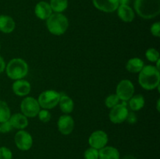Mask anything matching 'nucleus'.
Masks as SVG:
<instances>
[{"label":"nucleus","mask_w":160,"mask_h":159,"mask_svg":"<svg viewBox=\"0 0 160 159\" xmlns=\"http://www.w3.org/2000/svg\"><path fill=\"white\" fill-rule=\"evenodd\" d=\"M159 70L154 65H145L139 73V84L145 90H153L159 87Z\"/></svg>","instance_id":"f257e3e1"},{"label":"nucleus","mask_w":160,"mask_h":159,"mask_svg":"<svg viewBox=\"0 0 160 159\" xmlns=\"http://www.w3.org/2000/svg\"><path fill=\"white\" fill-rule=\"evenodd\" d=\"M136 12L144 19L155 18L160 13V0H135Z\"/></svg>","instance_id":"f03ea898"},{"label":"nucleus","mask_w":160,"mask_h":159,"mask_svg":"<svg viewBox=\"0 0 160 159\" xmlns=\"http://www.w3.org/2000/svg\"><path fill=\"white\" fill-rule=\"evenodd\" d=\"M49 32L54 35H61L67 31L69 26L68 19L62 13L56 12L52 14L46 22Z\"/></svg>","instance_id":"7ed1b4c3"},{"label":"nucleus","mask_w":160,"mask_h":159,"mask_svg":"<svg viewBox=\"0 0 160 159\" xmlns=\"http://www.w3.org/2000/svg\"><path fill=\"white\" fill-rule=\"evenodd\" d=\"M6 68L7 76L12 80H21L28 73V65L23 59H12L8 63Z\"/></svg>","instance_id":"20e7f679"},{"label":"nucleus","mask_w":160,"mask_h":159,"mask_svg":"<svg viewBox=\"0 0 160 159\" xmlns=\"http://www.w3.org/2000/svg\"><path fill=\"white\" fill-rule=\"evenodd\" d=\"M60 94L56 90H48L42 92L38 97V102L40 107L44 109H51L59 104Z\"/></svg>","instance_id":"39448f33"},{"label":"nucleus","mask_w":160,"mask_h":159,"mask_svg":"<svg viewBox=\"0 0 160 159\" xmlns=\"http://www.w3.org/2000/svg\"><path fill=\"white\" fill-rule=\"evenodd\" d=\"M20 109L23 112V115L25 116L33 118L38 114L40 111V105L35 98L33 97H27L22 101Z\"/></svg>","instance_id":"423d86ee"},{"label":"nucleus","mask_w":160,"mask_h":159,"mask_svg":"<svg viewBox=\"0 0 160 159\" xmlns=\"http://www.w3.org/2000/svg\"><path fill=\"white\" fill-rule=\"evenodd\" d=\"M128 104L126 101H123L121 104H118L112 108L109 112V119L112 123L120 124L126 120L128 114Z\"/></svg>","instance_id":"0eeeda50"},{"label":"nucleus","mask_w":160,"mask_h":159,"mask_svg":"<svg viewBox=\"0 0 160 159\" xmlns=\"http://www.w3.org/2000/svg\"><path fill=\"white\" fill-rule=\"evenodd\" d=\"M134 87L132 82L128 80H123L117 87V94L120 100L123 101H129L134 95Z\"/></svg>","instance_id":"6e6552de"},{"label":"nucleus","mask_w":160,"mask_h":159,"mask_svg":"<svg viewBox=\"0 0 160 159\" xmlns=\"http://www.w3.org/2000/svg\"><path fill=\"white\" fill-rule=\"evenodd\" d=\"M15 143L20 151H26L31 148L33 144V139L31 134L24 130H20L16 133Z\"/></svg>","instance_id":"1a4fd4ad"},{"label":"nucleus","mask_w":160,"mask_h":159,"mask_svg":"<svg viewBox=\"0 0 160 159\" xmlns=\"http://www.w3.org/2000/svg\"><path fill=\"white\" fill-rule=\"evenodd\" d=\"M108 136L104 131L97 130L91 134L88 139V143L91 147L100 150L106 147L108 143Z\"/></svg>","instance_id":"9d476101"},{"label":"nucleus","mask_w":160,"mask_h":159,"mask_svg":"<svg viewBox=\"0 0 160 159\" xmlns=\"http://www.w3.org/2000/svg\"><path fill=\"white\" fill-rule=\"evenodd\" d=\"M59 131L63 135H69L71 133L74 127V121L73 118L68 115H61L57 123Z\"/></svg>","instance_id":"9b49d317"},{"label":"nucleus","mask_w":160,"mask_h":159,"mask_svg":"<svg viewBox=\"0 0 160 159\" xmlns=\"http://www.w3.org/2000/svg\"><path fill=\"white\" fill-rule=\"evenodd\" d=\"M96 9L106 12H112L119 7L118 0H92Z\"/></svg>","instance_id":"f8f14e48"},{"label":"nucleus","mask_w":160,"mask_h":159,"mask_svg":"<svg viewBox=\"0 0 160 159\" xmlns=\"http://www.w3.org/2000/svg\"><path fill=\"white\" fill-rule=\"evenodd\" d=\"M34 12L38 18L41 20H47L52 14V9L49 3L45 1L39 2L34 8Z\"/></svg>","instance_id":"ddd939ff"},{"label":"nucleus","mask_w":160,"mask_h":159,"mask_svg":"<svg viewBox=\"0 0 160 159\" xmlns=\"http://www.w3.org/2000/svg\"><path fill=\"white\" fill-rule=\"evenodd\" d=\"M12 90L18 96H25L31 91V84L24 80H17L12 84Z\"/></svg>","instance_id":"4468645a"},{"label":"nucleus","mask_w":160,"mask_h":159,"mask_svg":"<svg viewBox=\"0 0 160 159\" xmlns=\"http://www.w3.org/2000/svg\"><path fill=\"white\" fill-rule=\"evenodd\" d=\"M98 159H120V152L114 147H104L98 151Z\"/></svg>","instance_id":"2eb2a0df"},{"label":"nucleus","mask_w":160,"mask_h":159,"mask_svg":"<svg viewBox=\"0 0 160 159\" xmlns=\"http://www.w3.org/2000/svg\"><path fill=\"white\" fill-rule=\"evenodd\" d=\"M15 22L13 19L7 15L0 16V31L9 34L15 29Z\"/></svg>","instance_id":"dca6fc26"},{"label":"nucleus","mask_w":160,"mask_h":159,"mask_svg":"<svg viewBox=\"0 0 160 159\" xmlns=\"http://www.w3.org/2000/svg\"><path fill=\"white\" fill-rule=\"evenodd\" d=\"M119 17L124 22H131L134 19V12L128 5H120L117 8Z\"/></svg>","instance_id":"f3484780"},{"label":"nucleus","mask_w":160,"mask_h":159,"mask_svg":"<svg viewBox=\"0 0 160 159\" xmlns=\"http://www.w3.org/2000/svg\"><path fill=\"white\" fill-rule=\"evenodd\" d=\"M9 120L12 124V127L19 129H24L28 125V118L24 115L20 113L14 114L12 116H10Z\"/></svg>","instance_id":"a211bd4d"},{"label":"nucleus","mask_w":160,"mask_h":159,"mask_svg":"<svg viewBox=\"0 0 160 159\" xmlns=\"http://www.w3.org/2000/svg\"><path fill=\"white\" fill-rule=\"evenodd\" d=\"M59 106L62 112L67 114L70 113L73 110V101L69 96L66 95L65 94H60V98L59 101Z\"/></svg>","instance_id":"6ab92c4d"},{"label":"nucleus","mask_w":160,"mask_h":159,"mask_svg":"<svg viewBox=\"0 0 160 159\" xmlns=\"http://www.w3.org/2000/svg\"><path fill=\"white\" fill-rule=\"evenodd\" d=\"M144 66H145L144 62L139 58H132L129 59L126 64L127 70L132 73H140Z\"/></svg>","instance_id":"aec40b11"},{"label":"nucleus","mask_w":160,"mask_h":159,"mask_svg":"<svg viewBox=\"0 0 160 159\" xmlns=\"http://www.w3.org/2000/svg\"><path fill=\"white\" fill-rule=\"evenodd\" d=\"M145 98L142 94L132 96L129 100L130 108L132 111H139L145 105Z\"/></svg>","instance_id":"412c9836"},{"label":"nucleus","mask_w":160,"mask_h":159,"mask_svg":"<svg viewBox=\"0 0 160 159\" xmlns=\"http://www.w3.org/2000/svg\"><path fill=\"white\" fill-rule=\"evenodd\" d=\"M52 11L61 13L68 6V0H51L49 3Z\"/></svg>","instance_id":"4be33fe9"},{"label":"nucleus","mask_w":160,"mask_h":159,"mask_svg":"<svg viewBox=\"0 0 160 159\" xmlns=\"http://www.w3.org/2000/svg\"><path fill=\"white\" fill-rule=\"evenodd\" d=\"M11 116L10 109L5 101L0 100V123L9 119Z\"/></svg>","instance_id":"5701e85b"},{"label":"nucleus","mask_w":160,"mask_h":159,"mask_svg":"<svg viewBox=\"0 0 160 159\" xmlns=\"http://www.w3.org/2000/svg\"><path fill=\"white\" fill-rule=\"evenodd\" d=\"M145 56H146L147 59L152 62H157L159 59V53L155 48H149L145 52Z\"/></svg>","instance_id":"b1692460"},{"label":"nucleus","mask_w":160,"mask_h":159,"mask_svg":"<svg viewBox=\"0 0 160 159\" xmlns=\"http://www.w3.org/2000/svg\"><path fill=\"white\" fill-rule=\"evenodd\" d=\"M119 101H120V98L117 94H111L106 98L105 103H106V107L109 108H112L119 104Z\"/></svg>","instance_id":"393cba45"},{"label":"nucleus","mask_w":160,"mask_h":159,"mask_svg":"<svg viewBox=\"0 0 160 159\" xmlns=\"http://www.w3.org/2000/svg\"><path fill=\"white\" fill-rule=\"evenodd\" d=\"M84 159H98V150L90 147L84 152Z\"/></svg>","instance_id":"a878e982"},{"label":"nucleus","mask_w":160,"mask_h":159,"mask_svg":"<svg viewBox=\"0 0 160 159\" xmlns=\"http://www.w3.org/2000/svg\"><path fill=\"white\" fill-rule=\"evenodd\" d=\"M38 118L40 121L42 123H48L51 119V114L47 109H42L40 110L38 112Z\"/></svg>","instance_id":"bb28decb"},{"label":"nucleus","mask_w":160,"mask_h":159,"mask_svg":"<svg viewBox=\"0 0 160 159\" xmlns=\"http://www.w3.org/2000/svg\"><path fill=\"white\" fill-rule=\"evenodd\" d=\"M12 153L6 147H0V159H12Z\"/></svg>","instance_id":"cd10ccee"},{"label":"nucleus","mask_w":160,"mask_h":159,"mask_svg":"<svg viewBox=\"0 0 160 159\" xmlns=\"http://www.w3.org/2000/svg\"><path fill=\"white\" fill-rule=\"evenodd\" d=\"M12 129H13V127H12L9 120L5 121L3 123H0V132H2V133H7V132L12 131Z\"/></svg>","instance_id":"c85d7f7f"},{"label":"nucleus","mask_w":160,"mask_h":159,"mask_svg":"<svg viewBox=\"0 0 160 159\" xmlns=\"http://www.w3.org/2000/svg\"><path fill=\"white\" fill-rule=\"evenodd\" d=\"M151 33L152 34L153 36L155 37H159L160 36V23L159 22H156V23H153L151 26Z\"/></svg>","instance_id":"c756f323"},{"label":"nucleus","mask_w":160,"mask_h":159,"mask_svg":"<svg viewBox=\"0 0 160 159\" xmlns=\"http://www.w3.org/2000/svg\"><path fill=\"white\" fill-rule=\"evenodd\" d=\"M137 115L134 113V112H128V116H127L126 120L130 124H134L137 122Z\"/></svg>","instance_id":"7c9ffc66"},{"label":"nucleus","mask_w":160,"mask_h":159,"mask_svg":"<svg viewBox=\"0 0 160 159\" xmlns=\"http://www.w3.org/2000/svg\"><path fill=\"white\" fill-rule=\"evenodd\" d=\"M5 68H6V63H5V61L4 59L0 56V73H2L3 71H4Z\"/></svg>","instance_id":"2f4dec72"},{"label":"nucleus","mask_w":160,"mask_h":159,"mask_svg":"<svg viewBox=\"0 0 160 159\" xmlns=\"http://www.w3.org/2000/svg\"><path fill=\"white\" fill-rule=\"evenodd\" d=\"M119 5H128L130 0H118Z\"/></svg>","instance_id":"473e14b6"},{"label":"nucleus","mask_w":160,"mask_h":159,"mask_svg":"<svg viewBox=\"0 0 160 159\" xmlns=\"http://www.w3.org/2000/svg\"><path fill=\"white\" fill-rule=\"evenodd\" d=\"M123 159H136V157L133 155H126Z\"/></svg>","instance_id":"72a5a7b5"},{"label":"nucleus","mask_w":160,"mask_h":159,"mask_svg":"<svg viewBox=\"0 0 160 159\" xmlns=\"http://www.w3.org/2000/svg\"><path fill=\"white\" fill-rule=\"evenodd\" d=\"M159 100H158V102H157V109H158V111H159Z\"/></svg>","instance_id":"f704fd0d"},{"label":"nucleus","mask_w":160,"mask_h":159,"mask_svg":"<svg viewBox=\"0 0 160 159\" xmlns=\"http://www.w3.org/2000/svg\"><path fill=\"white\" fill-rule=\"evenodd\" d=\"M0 48H1V45H0Z\"/></svg>","instance_id":"c9c22d12"}]
</instances>
